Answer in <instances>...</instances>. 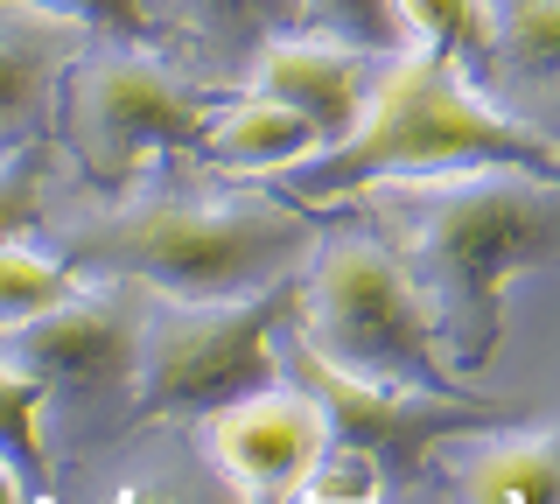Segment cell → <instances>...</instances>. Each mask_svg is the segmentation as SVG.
Wrapping results in <instances>:
<instances>
[{
    "mask_svg": "<svg viewBox=\"0 0 560 504\" xmlns=\"http://www.w3.org/2000/svg\"><path fill=\"white\" fill-rule=\"evenodd\" d=\"M385 211L399 218L407 273L448 337L455 372H483L504 337V288L560 253V183L539 168L477 162L434 176H385Z\"/></svg>",
    "mask_w": 560,
    "mask_h": 504,
    "instance_id": "obj_1",
    "label": "cell"
},
{
    "mask_svg": "<svg viewBox=\"0 0 560 504\" xmlns=\"http://www.w3.org/2000/svg\"><path fill=\"white\" fill-rule=\"evenodd\" d=\"M477 162H512V168H539L560 183V154L539 141L533 127L504 119L498 106H483L463 84L455 57L442 49H413L393 63V78L364 98V119L329 141L323 154L273 168L280 189L273 197H350L372 189L385 176H434V168H477Z\"/></svg>",
    "mask_w": 560,
    "mask_h": 504,
    "instance_id": "obj_2",
    "label": "cell"
},
{
    "mask_svg": "<svg viewBox=\"0 0 560 504\" xmlns=\"http://www.w3.org/2000/svg\"><path fill=\"white\" fill-rule=\"evenodd\" d=\"M315 246V218L273 197L238 203H148L113 224L70 238L84 267L148 281L162 302H224L288 281V267Z\"/></svg>",
    "mask_w": 560,
    "mask_h": 504,
    "instance_id": "obj_3",
    "label": "cell"
},
{
    "mask_svg": "<svg viewBox=\"0 0 560 504\" xmlns=\"http://www.w3.org/2000/svg\"><path fill=\"white\" fill-rule=\"evenodd\" d=\"M288 329L350 378L455 399V378L442 364V337H434V316L420 302L407 259H393L372 238H329L315 253L308 281L294 288Z\"/></svg>",
    "mask_w": 560,
    "mask_h": 504,
    "instance_id": "obj_4",
    "label": "cell"
},
{
    "mask_svg": "<svg viewBox=\"0 0 560 504\" xmlns=\"http://www.w3.org/2000/svg\"><path fill=\"white\" fill-rule=\"evenodd\" d=\"M294 308V281L224 294V302H162L140 308L133 337V413L140 421H189V413H218L232 399L259 392L280 378L273 329Z\"/></svg>",
    "mask_w": 560,
    "mask_h": 504,
    "instance_id": "obj_5",
    "label": "cell"
},
{
    "mask_svg": "<svg viewBox=\"0 0 560 504\" xmlns=\"http://www.w3.org/2000/svg\"><path fill=\"white\" fill-rule=\"evenodd\" d=\"M203 92L197 84H183L168 71V63L154 57H133V49H119V57H98L92 71L70 84V148H78V162L92 168V183H127L148 154H168V148H189L203 141Z\"/></svg>",
    "mask_w": 560,
    "mask_h": 504,
    "instance_id": "obj_6",
    "label": "cell"
},
{
    "mask_svg": "<svg viewBox=\"0 0 560 504\" xmlns=\"http://www.w3.org/2000/svg\"><path fill=\"white\" fill-rule=\"evenodd\" d=\"M288 364H294V386L323 407L329 442H350V448H364V456H378L385 477H413L420 456H428V442H442V434L498 421V407H469V399H448V392H399V386L350 378L329 358H315L294 329H288Z\"/></svg>",
    "mask_w": 560,
    "mask_h": 504,
    "instance_id": "obj_7",
    "label": "cell"
},
{
    "mask_svg": "<svg viewBox=\"0 0 560 504\" xmlns=\"http://www.w3.org/2000/svg\"><path fill=\"white\" fill-rule=\"evenodd\" d=\"M203 434H210V462L224 469V483L238 497H302V483L315 477V462L329 448L323 407L294 378H273V386L203 413Z\"/></svg>",
    "mask_w": 560,
    "mask_h": 504,
    "instance_id": "obj_8",
    "label": "cell"
},
{
    "mask_svg": "<svg viewBox=\"0 0 560 504\" xmlns=\"http://www.w3.org/2000/svg\"><path fill=\"white\" fill-rule=\"evenodd\" d=\"M133 337H140V308L127 288H105V294H63V302L35 308L22 323H0V358L28 364V372L57 386H92V378L133 364Z\"/></svg>",
    "mask_w": 560,
    "mask_h": 504,
    "instance_id": "obj_9",
    "label": "cell"
},
{
    "mask_svg": "<svg viewBox=\"0 0 560 504\" xmlns=\"http://www.w3.org/2000/svg\"><path fill=\"white\" fill-rule=\"evenodd\" d=\"M253 92L294 106L315 127V141H343L350 127L364 119V71H358V49L343 43H294V36H267L253 49Z\"/></svg>",
    "mask_w": 560,
    "mask_h": 504,
    "instance_id": "obj_10",
    "label": "cell"
},
{
    "mask_svg": "<svg viewBox=\"0 0 560 504\" xmlns=\"http://www.w3.org/2000/svg\"><path fill=\"white\" fill-rule=\"evenodd\" d=\"M70 57H78V22L70 14L28 8L0 22V133L28 127Z\"/></svg>",
    "mask_w": 560,
    "mask_h": 504,
    "instance_id": "obj_11",
    "label": "cell"
},
{
    "mask_svg": "<svg viewBox=\"0 0 560 504\" xmlns=\"http://www.w3.org/2000/svg\"><path fill=\"white\" fill-rule=\"evenodd\" d=\"M455 497H477V504H504V497L547 504V497H560V427L477 448V456L455 469Z\"/></svg>",
    "mask_w": 560,
    "mask_h": 504,
    "instance_id": "obj_12",
    "label": "cell"
},
{
    "mask_svg": "<svg viewBox=\"0 0 560 504\" xmlns=\"http://www.w3.org/2000/svg\"><path fill=\"white\" fill-rule=\"evenodd\" d=\"M203 148L218 154L224 168H288V162H302V154H315L323 141H315V127L294 106L253 92L245 106H232L218 127L203 133Z\"/></svg>",
    "mask_w": 560,
    "mask_h": 504,
    "instance_id": "obj_13",
    "label": "cell"
},
{
    "mask_svg": "<svg viewBox=\"0 0 560 504\" xmlns=\"http://www.w3.org/2000/svg\"><path fill=\"white\" fill-rule=\"evenodd\" d=\"M43 399H49V378L43 372L0 358V456H8L14 477L28 483V497H43V434H35Z\"/></svg>",
    "mask_w": 560,
    "mask_h": 504,
    "instance_id": "obj_14",
    "label": "cell"
},
{
    "mask_svg": "<svg viewBox=\"0 0 560 504\" xmlns=\"http://www.w3.org/2000/svg\"><path fill=\"white\" fill-rule=\"evenodd\" d=\"M294 22L315 28L323 43H343L358 57H393L407 22H399V0H294Z\"/></svg>",
    "mask_w": 560,
    "mask_h": 504,
    "instance_id": "obj_15",
    "label": "cell"
},
{
    "mask_svg": "<svg viewBox=\"0 0 560 504\" xmlns=\"http://www.w3.org/2000/svg\"><path fill=\"white\" fill-rule=\"evenodd\" d=\"M498 57L518 78L560 84V0H512L498 22Z\"/></svg>",
    "mask_w": 560,
    "mask_h": 504,
    "instance_id": "obj_16",
    "label": "cell"
},
{
    "mask_svg": "<svg viewBox=\"0 0 560 504\" xmlns=\"http://www.w3.org/2000/svg\"><path fill=\"white\" fill-rule=\"evenodd\" d=\"M399 22L413 28L428 49H442V57H483L490 49V14L483 0H399Z\"/></svg>",
    "mask_w": 560,
    "mask_h": 504,
    "instance_id": "obj_17",
    "label": "cell"
},
{
    "mask_svg": "<svg viewBox=\"0 0 560 504\" xmlns=\"http://www.w3.org/2000/svg\"><path fill=\"white\" fill-rule=\"evenodd\" d=\"M63 294H70L63 259H43V253L14 246V238H0V323H22L35 308L63 302Z\"/></svg>",
    "mask_w": 560,
    "mask_h": 504,
    "instance_id": "obj_18",
    "label": "cell"
},
{
    "mask_svg": "<svg viewBox=\"0 0 560 504\" xmlns=\"http://www.w3.org/2000/svg\"><path fill=\"white\" fill-rule=\"evenodd\" d=\"M183 14L210 28L224 49H259L273 28L294 22V0H183Z\"/></svg>",
    "mask_w": 560,
    "mask_h": 504,
    "instance_id": "obj_19",
    "label": "cell"
},
{
    "mask_svg": "<svg viewBox=\"0 0 560 504\" xmlns=\"http://www.w3.org/2000/svg\"><path fill=\"white\" fill-rule=\"evenodd\" d=\"M43 189H49V148L43 141L22 148L14 162H0V238H14L22 224H35Z\"/></svg>",
    "mask_w": 560,
    "mask_h": 504,
    "instance_id": "obj_20",
    "label": "cell"
},
{
    "mask_svg": "<svg viewBox=\"0 0 560 504\" xmlns=\"http://www.w3.org/2000/svg\"><path fill=\"white\" fill-rule=\"evenodd\" d=\"M22 8L70 14L78 28H119V36H154V14H162V0H22Z\"/></svg>",
    "mask_w": 560,
    "mask_h": 504,
    "instance_id": "obj_21",
    "label": "cell"
},
{
    "mask_svg": "<svg viewBox=\"0 0 560 504\" xmlns=\"http://www.w3.org/2000/svg\"><path fill=\"white\" fill-rule=\"evenodd\" d=\"M22 497H28V483L14 477V462H8V456H0V504H22Z\"/></svg>",
    "mask_w": 560,
    "mask_h": 504,
    "instance_id": "obj_22",
    "label": "cell"
}]
</instances>
